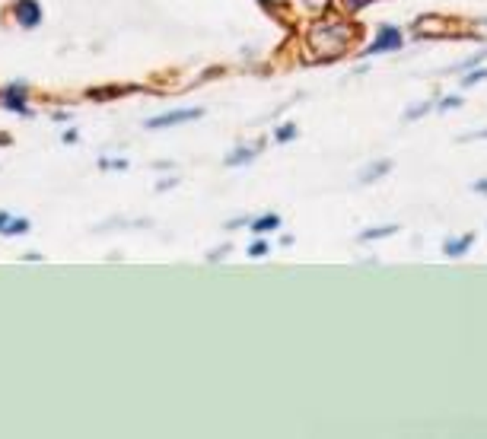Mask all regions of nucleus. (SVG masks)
Listing matches in <instances>:
<instances>
[{"label":"nucleus","instance_id":"1","mask_svg":"<svg viewBox=\"0 0 487 439\" xmlns=\"http://www.w3.org/2000/svg\"><path fill=\"white\" fill-rule=\"evenodd\" d=\"M13 19H16L23 29H36V26L42 23V4H36V0H16V4H13Z\"/></svg>","mask_w":487,"mask_h":439},{"label":"nucleus","instance_id":"2","mask_svg":"<svg viewBox=\"0 0 487 439\" xmlns=\"http://www.w3.org/2000/svg\"><path fill=\"white\" fill-rule=\"evenodd\" d=\"M201 108H185V112H166V115H156V118L147 121L150 131H156V128H173V125H185V121H198L201 118Z\"/></svg>","mask_w":487,"mask_h":439},{"label":"nucleus","instance_id":"3","mask_svg":"<svg viewBox=\"0 0 487 439\" xmlns=\"http://www.w3.org/2000/svg\"><path fill=\"white\" fill-rule=\"evenodd\" d=\"M401 48V32L395 29V26H382L379 36H376V42L366 48V54L373 58V54H382V51H399Z\"/></svg>","mask_w":487,"mask_h":439},{"label":"nucleus","instance_id":"4","mask_svg":"<svg viewBox=\"0 0 487 439\" xmlns=\"http://www.w3.org/2000/svg\"><path fill=\"white\" fill-rule=\"evenodd\" d=\"M4 105L10 108V112H29V108H26V86L23 83H10L4 89Z\"/></svg>","mask_w":487,"mask_h":439},{"label":"nucleus","instance_id":"5","mask_svg":"<svg viewBox=\"0 0 487 439\" xmlns=\"http://www.w3.org/2000/svg\"><path fill=\"white\" fill-rule=\"evenodd\" d=\"M471 242H475V236H465V239H449V242L443 245L446 258H462L465 252L471 249Z\"/></svg>","mask_w":487,"mask_h":439},{"label":"nucleus","instance_id":"6","mask_svg":"<svg viewBox=\"0 0 487 439\" xmlns=\"http://www.w3.org/2000/svg\"><path fill=\"white\" fill-rule=\"evenodd\" d=\"M277 226H280L277 214H265V217H258L255 223H252V232H271V229H277Z\"/></svg>","mask_w":487,"mask_h":439},{"label":"nucleus","instance_id":"7","mask_svg":"<svg viewBox=\"0 0 487 439\" xmlns=\"http://www.w3.org/2000/svg\"><path fill=\"white\" fill-rule=\"evenodd\" d=\"M399 232V226H373V229L360 232V242H373V239H382V236H392Z\"/></svg>","mask_w":487,"mask_h":439},{"label":"nucleus","instance_id":"8","mask_svg":"<svg viewBox=\"0 0 487 439\" xmlns=\"http://www.w3.org/2000/svg\"><path fill=\"white\" fill-rule=\"evenodd\" d=\"M258 150L249 147V150H236V153L226 156V166H242V162H252V156H255Z\"/></svg>","mask_w":487,"mask_h":439},{"label":"nucleus","instance_id":"9","mask_svg":"<svg viewBox=\"0 0 487 439\" xmlns=\"http://www.w3.org/2000/svg\"><path fill=\"white\" fill-rule=\"evenodd\" d=\"M389 169H392V162H376V166H369V169H366V172H363V175H360V182H363V185H369V182H373V178L386 175V172H389Z\"/></svg>","mask_w":487,"mask_h":439},{"label":"nucleus","instance_id":"10","mask_svg":"<svg viewBox=\"0 0 487 439\" xmlns=\"http://www.w3.org/2000/svg\"><path fill=\"white\" fill-rule=\"evenodd\" d=\"M29 226H32V223H29L26 217H19V220L13 217L10 226H6V236H23V232H29Z\"/></svg>","mask_w":487,"mask_h":439},{"label":"nucleus","instance_id":"11","mask_svg":"<svg viewBox=\"0 0 487 439\" xmlns=\"http://www.w3.org/2000/svg\"><path fill=\"white\" fill-rule=\"evenodd\" d=\"M481 80H487V67L484 71H468L462 77V86H475V83H481Z\"/></svg>","mask_w":487,"mask_h":439},{"label":"nucleus","instance_id":"12","mask_svg":"<svg viewBox=\"0 0 487 439\" xmlns=\"http://www.w3.org/2000/svg\"><path fill=\"white\" fill-rule=\"evenodd\" d=\"M274 137H277L280 143H284V140H293V137H297V125H284V128H277V134H274Z\"/></svg>","mask_w":487,"mask_h":439},{"label":"nucleus","instance_id":"13","mask_svg":"<svg viewBox=\"0 0 487 439\" xmlns=\"http://www.w3.org/2000/svg\"><path fill=\"white\" fill-rule=\"evenodd\" d=\"M458 105H462V99H458V95H446L436 108H440V112H452V108H458Z\"/></svg>","mask_w":487,"mask_h":439},{"label":"nucleus","instance_id":"14","mask_svg":"<svg viewBox=\"0 0 487 439\" xmlns=\"http://www.w3.org/2000/svg\"><path fill=\"white\" fill-rule=\"evenodd\" d=\"M249 255H252V258L267 255V242H262V239H258V242H252V245H249Z\"/></svg>","mask_w":487,"mask_h":439},{"label":"nucleus","instance_id":"15","mask_svg":"<svg viewBox=\"0 0 487 439\" xmlns=\"http://www.w3.org/2000/svg\"><path fill=\"white\" fill-rule=\"evenodd\" d=\"M10 214H6V210H0V232H4V236H6V226H10Z\"/></svg>","mask_w":487,"mask_h":439},{"label":"nucleus","instance_id":"16","mask_svg":"<svg viewBox=\"0 0 487 439\" xmlns=\"http://www.w3.org/2000/svg\"><path fill=\"white\" fill-rule=\"evenodd\" d=\"M471 191H478V195H487V178H478V182L471 185Z\"/></svg>","mask_w":487,"mask_h":439},{"label":"nucleus","instance_id":"17","mask_svg":"<svg viewBox=\"0 0 487 439\" xmlns=\"http://www.w3.org/2000/svg\"><path fill=\"white\" fill-rule=\"evenodd\" d=\"M347 6H351V10H357V6H366V0H351Z\"/></svg>","mask_w":487,"mask_h":439}]
</instances>
